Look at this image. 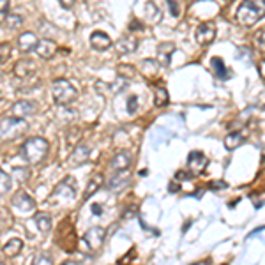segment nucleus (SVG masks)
<instances>
[{
  "label": "nucleus",
  "instance_id": "obj_36",
  "mask_svg": "<svg viewBox=\"0 0 265 265\" xmlns=\"http://www.w3.org/2000/svg\"><path fill=\"white\" fill-rule=\"evenodd\" d=\"M256 69H258V75L262 76V78L265 80V59H262L258 62V66H256Z\"/></svg>",
  "mask_w": 265,
  "mask_h": 265
},
{
  "label": "nucleus",
  "instance_id": "obj_7",
  "mask_svg": "<svg viewBox=\"0 0 265 265\" xmlns=\"http://www.w3.org/2000/svg\"><path fill=\"white\" fill-rule=\"evenodd\" d=\"M195 39H197L198 44H210L214 39H216V25L214 23H202V25L197 29V34H195Z\"/></svg>",
  "mask_w": 265,
  "mask_h": 265
},
{
  "label": "nucleus",
  "instance_id": "obj_19",
  "mask_svg": "<svg viewBox=\"0 0 265 265\" xmlns=\"http://www.w3.org/2000/svg\"><path fill=\"white\" fill-rule=\"evenodd\" d=\"M115 46H117V52L121 53V55H128V53H133L134 50H136L138 43L134 37L129 36V37H122V39L118 41Z\"/></svg>",
  "mask_w": 265,
  "mask_h": 265
},
{
  "label": "nucleus",
  "instance_id": "obj_39",
  "mask_svg": "<svg viewBox=\"0 0 265 265\" xmlns=\"http://www.w3.org/2000/svg\"><path fill=\"white\" fill-rule=\"evenodd\" d=\"M210 187H214V189H220V187H221V189H225L226 184L225 182H212V184H210Z\"/></svg>",
  "mask_w": 265,
  "mask_h": 265
},
{
  "label": "nucleus",
  "instance_id": "obj_8",
  "mask_svg": "<svg viewBox=\"0 0 265 265\" xmlns=\"http://www.w3.org/2000/svg\"><path fill=\"white\" fill-rule=\"evenodd\" d=\"M36 111H37V105L32 101H18L11 106V113L16 118H21V121H25L27 117L34 115Z\"/></svg>",
  "mask_w": 265,
  "mask_h": 265
},
{
  "label": "nucleus",
  "instance_id": "obj_5",
  "mask_svg": "<svg viewBox=\"0 0 265 265\" xmlns=\"http://www.w3.org/2000/svg\"><path fill=\"white\" fill-rule=\"evenodd\" d=\"M76 189H78V186H76V180L73 179L71 175L66 177V179L62 180V182L57 184L55 191L52 193V200H59V198H64V200H75L76 197Z\"/></svg>",
  "mask_w": 265,
  "mask_h": 265
},
{
  "label": "nucleus",
  "instance_id": "obj_16",
  "mask_svg": "<svg viewBox=\"0 0 265 265\" xmlns=\"http://www.w3.org/2000/svg\"><path fill=\"white\" fill-rule=\"evenodd\" d=\"M246 140H248V133L246 131L230 133V134H226V138H225V147L228 149V151H235V149L240 147Z\"/></svg>",
  "mask_w": 265,
  "mask_h": 265
},
{
  "label": "nucleus",
  "instance_id": "obj_6",
  "mask_svg": "<svg viewBox=\"0 0 265 265\" xmlns=\"http://www.w3.org/2000/svg\"><path fill=\"white\" fill-rule=\"evenodd\" d=\"M209 166V159L205 157V154L200 151H193L187 157V170H189V174L193 175H200L203 174V170Z\"/></svg>",
  "mask_w": 265,
  "mask_h": 265
},
{
  "label": "nucleus",
  "instance_id": "obj_22",
  "mask_svg": "<svg viewBox=\"0 0 265 265\" xmlns=\"http://www.w3.org/2000/svg\"><path fill=\"white\" fill-rule=\"evenodd\" d=\"M21 249H23L21 239H11L9 243L4 246V253H6L7 256H16V255H20Z\"/></svg>",
  "mask_w": 265,
  "mask_h": 265
},
{
  "label": "nucleus",
  "instance_id": "obj_30",
  "mask_svg": "<svg viewBox=\"0 0 265 265\" xmlns=\"http://www.w3.org/2000/svg\"><path fill=\"white\" fill-rule=\"evenodd\" d=\"M32 265H53V262L48 255H37L36 258H34Z\"/></svg>",
  "mask_w": 265,
  "mask_h": 265
},
{
  "label": "nucleus",
  "instance_id": "obj_3",
  "mask_svg": "<svg viewBox=\"0 0 265 265\" xmlns=\"http://www.w3.org/2000/svg\"><path fill=\"white\" fill-rule=\"evenodd\" d=\"M52 94L57 105H69L78 98V90L67 80H57L52 85Z\"/></svg>",
  "mask_w": 265,
  "mask_h": 265
},
{
  "label": "nucleus",
  "instance_id": "obj_29",
  "mask_svg": "<svg viewBox=\"0 0 265 265\" xmlns=\"http://www.w3.org/2000/svg\"><path fill=\"white\" fill-rule=\"evenodd\" d=\"M147 14H149V18H151L152 21H159V18H161V11L157 9L152 2L147 4Z\"/></svg>",
  "mask_w": 265,
  "mask_h": 265
},
{
  "label": "nucleus",
  "instance_id": "obj_12",
  "mask_svg": "<svg viewBox=\"0 0 265 265\" xmlns=\"http://www.w3.org/2000/svg\"><path fill=\"white\" fill-rule=\"evenodd\" d=\"M13 205L16 207V209H20L21 212H32V210L36 209V202H34V198L29 197L25 191H21V193H18L16 197H14Z\"/></svg>",
  "mask_w": 265,
  "mask_h": 265
},
{
  "label": "nucleus",
  "instance_id": "obj_18",
  "mask_svg": "<svg viewBox=\"0 0 265 265\" xmlns=\"http://www.w3.org/2000/svg\"><path fill=\"white\" fill-rule=\"evenodd\" d=\"M175 52V44L174 43H161L157 46V60H159L163 66H168L172 60V55Z\"/></svg>",
  "mask_w": 265,
  "mask_h": 265
},
{
  "label": "nucleus",
  "instance_id": "obj_42",
  "mask_svg": "<svg viewBox=\"0 0 265 265\" xmlns=\"http://www.w3.org/2000/svg\"><path fill=\"white\" fill-rule=\"evenodd\" d=\"M0 99H2V92H0Z\"/></svg>",
  "mask_w": 265,
  "mask_h": 265
},
{
  "label": "nucleus",
  "instance_id": "obj_33",
  "mask_svg": "<svg viewBox=\"0 0 265 265\" xmlns=\"http://www.w3.org/2000/svg\"><path fill=\"white\" fill-rule=\"evenodd\" d=\"M73 133H75V134H71V133L67 134V141H69L71 145H75L76 141H78L80 138H82V133H80L78 128H73Z\"/></svg>",
  "mask_w": 265,
  "mask_h": 265
},
{
  "label": "nucleus",
  "instance_id": "obj_43",
  "mask_svg": "<svg viewBox=\"0 0 265 265\" xmlns=\"http://www.w3.org/2000/svg\"><path fill=\"white\" fill-rule=\"evenodd\" d=\"M0 265H4V263H2V262H0Z\"/></svg>",
  "mask_w": 265,
  "mask_h": 265
},
{
  "label": "nucleus",
  "instance_id": "obj_26",
  "mask_svg": "<svg viewBox=\"0 0 265 265\" xmlns=\"http://www.w3.org/2000/svg\"><path fill=\"white\" fill-rule=\"evenodd\" d=\"M9 189H11V177L4 170H0V195L9 193Z\"/></svg>",
  "mask_w": 265,
  "mask_h": 265
},
{
  "label": "nucleus",
  "instance_id": "obj_2",
  "mask_svg": "<svg viewBox=\"0 0 265 265\" xmlns=\"http://www.w3.org/2000/svg\"><path fill=\"white\" fill-rule=\"evenodd\" d=\"M50 152V143L41 136H34L23 143L21 147V156L29 164H39L48 157Z\"/></svg>",
  "mask_w": 265,
  "mask_h": 265
},
{
  "label": "nucleus",
  "instance_id": "obj_25",
  "mask_svg": "<svg viewBox=\"0 0 265 265\" xmlns=\"http://www.w3.org/2000/svg\"><path fill=\"white\" fill-rule=\"evenodd\" d=\"M11 55H13V48H11L9 43H2V44H0V66H2V64H6L7 60L11 59Z\"/></svg>",
  "mask_w": 265,
  "mask_h": 265
},
{
  "label": "nucleus",
  "instance_id": "obj_34",
  "mask_svg": "<svg viewBox=\"0 0 265 265\" xmlns=\"http://www.w3.org/2000/svg\"><path fill=\"white\" fill-rule=\"evenodd\" d=\"M168 6H170V11L174 16H179V6H177L175 0H168Z\"/></svg>",
  "mask_w": 265,
  "mask_h": 265
},
{
  "label": "nucleus",
  "instance_id": "obj_44",
  "mask_svg": "<svg viewBox=\"0 0 265 265\" xmlns=\"http://www.w3.org/2000/svg\"><path fill=\"white\" fill-rule=\"evenodd\" d=\"M226 2H228V0H226Z\"/></svg>",
  "mask_w": 265,
  "mask_h": 265
},
{
  "label": "nucleus",
  "instance_id": "obj_4",
  "mask_svg": "<svg viewBox=\"0 0 265 265\" xmlns=\"http://www.w3.org/2000/svg\"><path fill=\"white\" fill-rule=\"evenodd\" d=\"M105 239H106V230L103 226H92L83 235V244H85V249L88 253H95L105 244Z\"/></svg>",
  "mask_w": 265,
  "mask_h": 265
},
{
  "label": "nucleus",
  "instance_id": "obj_11",
  "mask_svg": "<svg viewBox=\"0 0 265 265\" xmlns=\"http://www.w3.org/2000/svg\"><path fill=\"white\" fill-rule=\"evenodd\" d=\"M131 164H133V156L129 154V152L122 151V152H118V154L113 156L110 166L113 172H122V170H129Z\"/></svg>",
  "mask_w": 265,
  "mask_h": 265
},
{
  "label": "nucleus",
  "instance_id": "obj_15",
  "mask_svg": "<svg viewBox=\"0 0 265 265\" xmlns=\"http://www.w3.org/2000/svg\"><path fill=\"white\" fill-rule=\"evenodd\" d=\"M37 43H39V39H37L36 34H32V32H25V34H21V36L18 37V48H20L23 53L36 50Z\"/></svg>",
  "mask_w": 265,
  "mask_h": 265
},
{
  "label": "nucleus",
  "instance_id": "obj_38",
  "mask_svg": "<svg viewBox=\"0 0 265 265\" xmlns=\"http://www.w3.org/2000/svg\"><path fill=\"white\" fill-rule=\"evenodd\" d=\"M92 212H94V216L103 214V205H92Z\"/></svg>",
  "mask_w": 265,
  "mask_h": 265
},
{
  "label": "nucleus",
  "instance_id": "obj_13",
  "mask_svg": "<svg viewBox=\"0 0 265 265\" xmlns=\"http://www.w3.org/2000/svg\"><path fill=\"white\" fill-rule=\"evenodd\" d=\"M36 71H37V66L32 60H20V62H16L13 73L18 78H30V76L36 75Z\"/></svg>",
  "mask_w": 265,
  "mask_h": 265
},
{
  "label": "nucleus",
  "instance_id": "obj_14",
  "mask_svg": "<svg viewBox=\"0 0 265 265\" xmlns=\"http://www.w3.org/2000/svg\"><path fill=\"white\" fill-rule=\"evenodd\" d=\"M90 44H92V48H94V50L105 52V50H108L111 46V39H110L108 34L95 30V32H92V36H90Z\"/></svg>",
  "mask_w": 265,
  "mask_h": 265
},
{
  "label": "nucleus",
  "instance_id": "obj_23",
  "mask_svg": "<svg viewBox=\"0 0 265 265\" xmlns=\"http://www.w3.org/2000/svg\"><path fill=\"white\" fill-rule=\"evenodd\" d=\"M154 103L156 106H159V108H163V106H166L168 103H170V94H168L166 88L163 87H157L154 90Z\"/></svg>",
  "mask_w": 265,
  "mask_h": 265
},
{
  "label": "nucleus",
  "instance_id": "obj_32",
  "mask_svg": "<svg viewBox=\"0 0 265 265\" xmlns=\"http://www.w3.org/2000/svg\"><path fill=\"white\" fill-rule=\"evenodd\" d=\"M138 110V98L136 95H131V98L128 99V113H136Z\"/></svg>",
  "mask_w": 265,
  "mask_h": 265
},
{
  "label": "nucleus",
  "instance_id": "obj_28",
  "mask_svg": "<svg viewBox=\"0 0 265 265\" xmlns=\"http://www.w3.org/2000/svg\"><path fill=\"white\" fill-rule=\"evenodd\" d=\"M141 71H143L145 76H149V78H152V76L157 75V66L154 60H145L143 62V67H141Z\"/></svg>",
  "mask_w": 265,
  "mask_h": 265
},
{
  "label": "nucleus",
  "instance_id": "obj_21",
  "mask_svg": "<svg viewBox=\"0 0 265 265\" xmlns=\"http://www.w3.org/2000/svg\"><path fill=\"white\" fill-rule=\"evenodd\" d=\"M210 66H212V69H214V75H216L220 80H226V78H230V73L226 71V67H225V64H223V60H221V59H218V57H214V59L210 60Z\"/></svg>",
  "mask_w": 265,
  "mask_h": 265
},
{
  "label": "nucleus",
  "instance_id": "obj_35",
  "mask_svg": "<svg viewBox=\"0 0 265 265\" xmlns=\"http://www.w3.org/2000/svg\"><path fill=\"white\" fill-rule=\"evenodd\" d=\"M256 44L262 50H265V32H258V36H256Z\"/></svg>",
  "mask_w": 265,
  "mask_h": 265
},
{
  "label": "nucleus",
  "instance_id": "obj_27",
  "mask_svg": "<svg viewBox=\"0 0 265 265\" xmlns=\"http://www.w3.org/2000/svg\"><path fill=\"white\" fill-rule=\"evenodd\" d=\"M4 21H6V25L9 27V29H20L23 25V18L20 14H7V18Z\"/></svg>",
  "mask_w": 265,
  "mask_h": 265
},
{
  "label": "nucleus",
  "instance_id": "obj_41",
  "mask_svg": "<svg viewBox=\"0 0 265 265\" xmlns=\"http://www.w3.org/2000/svg\"><path fill=\"white\" fill-rule=\"evenodd\" d=\"M0 80H2V73H0Z\"/></svg>",
  "mask_w": 265,
  "mask_h": 265
},
{
  "label": "nucleus",
  "instance_id": "obj_10",
  "mask_svg": "<svg viewBox=\"0 0 265 265\" xmlns=\"http://www.w3.org/2000/svg\"><path fill=\"white\" fill-rule=\"evenodd\" d=\"M90 157V147L88 145H78L73 149L71 156H69V164L71 166H82L83 163H87Z\"/></svg>",
  "mask_w": 265,
  "mask_h": 265
},
{
  "label": "nucleus",
  "instance_id": "obj_17",
  "mask_svg": "<svg viewBox=\"0 0 265 265\" xmlns=\"http://www.w3.org/2000/svg\"><path fill=\"white\" fill-rule=\"evenodd\" d=\"M36 52H37V55H39L43 60H50L53 55H55L57 44L53 43V41H50V39H43V41H39V43H37Z\"/></svg>",
  "mask_w": 265,
  "mask_h": 265
},
{
  "label": "nucleus",
  "instance_id": "obj_1",
  "mask_svg": "<svg viewBox=\"0 0 265 265\" xmlns=\"http://www.w3.org/2000/svg\"><path fill=\"white\" fill-rule=\"evenodd\" d=\"M235 16L240 25L253 27L265 16V0H243Z\"/></svg>",
  "mask_w": 265,
  "mask_h": 265
},
{
  "label": "nucleus",
  "instance_id": "obj_9",
  "mask_svg": "<svg viewBox=\"0 0 265 265\" xmlns=\"http://www.w3.org/2000/svg\"><path fill=\"white\" fill-rule=\"evenodd\" d=\"M128 180H129V170L113 172L108 179V182H106V187H108L110 191H113V193H118V191H122V187L128 184Z\"/></svg>",
  "mask_w": 265,
  "mask_h": 265
},
{
  "label": "nucleus",
  "instance_id": "obj_20",
  "mask_svg": "<svg viewBox=\"0 0 265 265\" xmlns=\"http://www.w3.org/2000/svg\"><path fill=\"white\" fill-rule=\"evenodd\" d=\"M34 221H36V225H37V228H39L41 233H46L52 230V218H50L48 214H44V212L36 214Z\"/></svg>",
  "mask_w": 265,
  "mask_h": 265
},
{
  "label": "nucleus",
  "instance_id": "obj_37",
  "mask_svg": "<svg viewBox=\"0 0 265 265\" xmlns=\"http://www.w3.org/2000/svg\"><path fill=\"white\" fill-rule=\"evenodd\" d=\"M60 6H62L64 9H71V7L75 6V0H60Z\"/></svg>",
  "mask_w": 265,
  "mask_h": 265
},
{
  "label": "nucleus",
  "instance_id": "obj_24",
  "mask_svg": "<svg viewBox=\"0 0 265 265\" xmlns=\"http://www.w3.org/2000/svg\"><path fill=\"white\" fill-rule=\"evenodd\" d=\"M101 184H103V177L101 175H94L90 179V182H88V186H87V191H85V195H83V198L88 200L92 197V195L95 193V191L101 187Z\"/></svg>",
  "mask_w": 265,
  "mask_h": 265
},
{
  "label": "nucleus",
  "instance_id": "obj_40",
  "mask_svg": "<svg viewBox=\"0 0 265 265\" xmlns=\"http://www.w3.org/2000/svg\"><path fill=\"white\" fill-rule=\"evenodd\" d=\"M60 265H78L76 262H71V260H67V262H64V263H60Z\"/></svg>",
  "mask_w": 265,
  "mask_h": 265
},
{
  "label": "nucleus",
  "instance_id": "obj_31",
  "mask_svg": "<svg viewBox=\"0 0 265 265\" xmlns=\"http://www.w3.org/2000/svg\"><path fill=\"white\" fill-rule=\"evenodd\" d=\"M9 13V0H0V21H4Z\"/></svg>",
  "mask_w": 265,
  "mask_h": 265
}]
</instances>
